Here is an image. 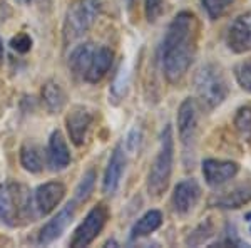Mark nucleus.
<instances>
[{
  "instance_id": "obj_26",
  "label": "nucleus",
  "mask_w": 251,
  "mask_h": 248,
  "mask_svg": "<svg viewBox=\"0 0 251 248\" xmlns=\"http://www.w3.org/2000/svg\"><path fill=\"white\" fill-rule=\"evenodd\" d=\"M236 72V79L240 83V86L245 89V91L251 92V60H245L240 66L234 69Z\"/></svg>"
},
{
  "instance_id": "obj_29",
  "label": "nucleus",
  "mask_w": 251,
  "mask_h": 248,
  "mask_svg": "<svg viewBox=\"0 0 251 248\" xmlns=\"http://www.w3.org/2000/svg\"><path fill=\"white\" fill-rule=\"evenodd\" d=\"M146 2V15L148 19L156 20L157 15L161 14V9H163V0H144Z\"/></svg>"
},
{
  "instance_id": "obj_9",
  "label": "nucleus",
  "mask_w": 251,
  "mask_h": 248,
  "mask_svg": "<svg viewBox=\"0 0 251 248\" xmlns=\"http://www.w3.org/2000/svg\"><path fill=\"white\" fill-rule=\"evenodd\" d=\"M77 205H79L77 201L72 200L71 203H67V205L64 206V208L60 210L59 213L50 220V221L46 223L44 228L40 230L39 243H42V245H49V243H52L54 240H57L60 235L67 230V226L71 225L72 220H74L75 211H77Z\"/></svg>"
},
{
  "instance_id": "obj_27",
  "label": "nucleus",
  "mask_w": 251,
  "mask_h": 248,
  "mask_svg": "<svg viewBox=\"0 0 251 248\" xmlns=\"http://www.w3.org/2000/svg\"><path fill=\"white\" fill-rule=\"evenodd\" d=\"M127 84H129V72H127V69L123 67L116 77L114 86H112V94H114V97L121 99V97L126 94V91H127Z\"/></svg>"
},
{
  "instance_id": "obj_17",
  "label": "nucleus",
  "mask_w": 251,
  "mask_h": 248,
  "mask_svg": "<svg viewBox=\"0 0 251 248\" xmlns=\"http://www.w3.org/2000/svg\"><path fill=\"white\" fill-rule=\"evenodd\" d=\"M251 201V183H243L234 188L225 191L214 198V205L220 208H240Z\"/></svg>"
},
{
  "instance_id": "obj_18",
  "label": "nucleus",
  "mask_w": 251,
  "mask_h": 248,
  "mask_svg": "<svg viewBox=\"0 0 251 248\" xmlns=\"http://www.w3.org/2000/svg\"><path fill=\"white\" fill-rule=\"evenodd\" d=\"M94 49H96L94 44L87 42V44H80V46H77L71 52V55H69V69H71L72 74L84 79V74H86L91 57L94 54Z\"/></svg>"
},
{
  "instance_id": "obj_13",
  "label": "nucleus",
  "mask_w": 251,
  "mask_h": 248,
  "mask_svg": "<svg viewBox=\"0 0 251 248\" xmlns=\"http://www.w3.org/2000/svg\"><path fill=\"white\" fill-rule=\"evenodd\" d=\"M201 196V188L194 180L177 183L173 193V208L177 215H188Z\"/></svg>"
},
{
  "instance_id": "obj_20",
  "label": "nucleus",
  "mask_w": 251,
  "mask_h": 248,
  "mask_svg": "<svg viewBox=\"0 0 251 248\" xmlns=\"http://www.w3.org/2000/svg\"><path fill=\"white\" fill-rule=\"evenodd\" d=\"M161 223H163V215H161L159 211L157 210L148 211L144 217H141L134 223V226H132V230H131V240L148 237V235H151L152 231H156L159 228Z\"/></svg>"
},
{
  "instance_id": "obj_2",
  "label": "nucleus",
  "mask_w": 251,
  "mask_h": 248,
  "mask_svg": "<svg viewBox=\"0 0 251 248\" xmlns=\"http://www.w3.org/2000/svg\"><path fill=\"white\" fill-rule=\"evenodd\" d=\"M39 217L30 191L20 183L0 185V221L17 226Z\"/></svg>"
},
{
  "instance_id": "obj_14",
  "label": "nucleus",
  "mask_w": 251,
  "mask_h": 248,
  "mask_svg": "<svg viewBox=\"0 0 251 248\" xmlns=\"http://www.w3.org/2000/svg\"><path fill=\"white\" fill-rule=\"evenodd\" d=\"M112 59H114V52L111 49L106 46H96L94 54H92L91 62H89V67L86 74H84V81H87L91 84H97L99 81H102L104 76L111 69Z\"/></svg>"
},
{
  "instance_id": "obj_10",
  "label": "nucleus",
  "mask_w": 251,
  "mask_h": 248,
  "mask_svg": "<svg viewBox=\"0 0 251 248\" xmlns=\"http://www.w3.org/2000/svg\"><path fill=\"white\" fill-rule=\"evenodd\" d=\"M66 196V186L59 181H50L46 185H40L34 194V203L39 215L52 213L60 201Z\"/></svg>"
},
{
  "instance_id": "obj_28",
  "label": "nucleus",
  "mask_w": 251,
  "mask_h": 248,
  "mask_svg": "<svg viewBox=\"0 0 251 248\" xmlns=\"http://www.w3.org/2000/svg\"><path fill=\"white\" fill-rule=\"evenodd\" d=\"M10 46L14 51H17L19 54H25V52H29L32 47V39L27 34H19L12 39Z\"/></svg>"
},
{
  "instance_id": "obj_12",
  "label": "nucleus",
  "mask_w": 251,
  "mask_h": 248,
  "mask_svg": "<svg viewBox=\"0 0 251 248\" xmlns=\"http://www.w3.org/2000/svg\"><path fill=\"white\" fill-rule=\"evenodd\" d=\"M240 171V166L233 161L223 160H204L203 161V176L209 186H221L233 180Z\"/></svg>"
},
{
  "instance_id": "obj_6",
  "label": "nucleus",
  "mask_w": 251,
  "mask_h": 248,
  "mask_svg": "<svg viewBox=\"0 0 251 248\" xmlns=\"http://www.w3.org/2000/svg\"><path fill=\"white\" fill-rule=\"evenodd\" d=\"M177 129H179V139L184 148V154L193 156L198 143V134H200V108L191 97H188L179 106Z\"/></svg>"
},
{
  "instance_id": "obj_16",
  "label": "nucleus",
  "mask_w": 251,
  "mask_h": 248,
  "mask_svg": "<svg viewBox=\"0 0 251 248\" xmlns=\"http://www.w3.org/2000/svg\"><path fill=\"white\" fill-rule=\"evenodd\" d=\"M47 160H49V166H50L52 169H55V171L67 168L69 163H71V153H69L66 139H64L60 131H54L50 139H49Z\"/></svg>"
},
{
  "instance_id": "obj_21",
  "label": "nucleus",
  "mask_w": 251,
  "mask_h": 248,
  "mask_svg": "<svg viewBox=\"0 0 251 248\" xmlns=\"http://www.w3.org/2000/svg\"><path fill=\"white\" fill-rule=\"evenodd\" d=\"M20 163H22L24 169L30 173L42 171V156H40V149L35 144H24L20 149Z\"/></svg>"
},
{
  "instance_id": "obj_5",
  "label": "nucleus",
  "mask_w": 251,
  "mask_h": 248,
  "mask_svg": "<svg viewBox=\"0 0 251 248\" xmlns=\"http://www.w3.org/2000/svg\"><path fill=\"white\" fill-rule=\"evenodd\" d=\"M194 86H196V92L201 103L208 109L218 108L228 97V83H226L221 69L214 64H206L198 71Z\"/></svg>"
},
{
  "instance_id": "obj_15",
  "label": "nucleus",
  "mask_w": 251,
  "mask_h": 248,
  "mask_svg": "<svg viewBox=\"0 0 251 248\" xmlns=\"http://www.w3.org/2000/svg\"><path fill=\"white\" fill-rule=\"evenodd\" d=\"M124 169H126V154L121 146H116V149L112 151L111 158H109L106 173H104V181H102L104 193L112 194L117 190L121 178L124 174Z\"/></svg>"
},
{
  "instance_id": "obj_8",
  "label": "nucleus",
  "mask_w": 251,
  "mask_h": 248,
  "mask_svg": "<svg viewBox=\"0 0 251 248\" xmlns=\"http://www.w3.org/2000/svg\"><path fill=\"white\" fill-rule=\"evenodd\" d=\"M94 111L87 106H74L66 117L69 138L75 146H82L87 139V134L94 124Z\"/></svg>"
},
{
  "instance_id": "obj_25",
  "label": "nucleus",
  "mask_w": 251,
  "mask_h": 248,
  "mask_svg": "<svg viewBox=\"0 0 251 248\" xmlns=\"http://www.w3.org/2000/svg\"><path fill=\"white\" fill-rule=\"evenodd\" d=\"M201 3H203L209 19H220L221 15L229 9L233 0H201Z\"/></svg>"
},
{
  "instance_id": "obj_3",
  "label": "nucleus",
  "mask_w": 251,
  "mask_h": 248,
  "mask_svg": "<svg viewBox=\"0 0 251 248\" xmlns=\"http://www.w3.org/2000/svg\"><path fill=\"white\" fill-rule=\"evenodd\" d=\"M173 161H174V139L171 126H166L161 133V144L154 161L149 169L148 176V191L152 196H161L168 190L169 180L173 173Z\"/></svg>"
},
{
  "instance_id": "obj_23",
  "label": "nucleus",
  "mask_w": 251,
  "mask_h": 248,
  "mask_svg": "<svg viewBox=\"0 0 251 248\" xmlns=\"http://www.w3.org/2000/svg\"><path fill=\"white\" fill-rule=\"evenodd\" d=\"M234 126L241 133L243 138H251V106H243L238 109V114L234 117Z\"/></svg>"
},
{
  "instance_id": "obj_30",
  "label": "nucleus",
  "mask_w": 251,
  "mask_h": 248,
  "mask_svg": "<svg viewBox=\"0 0 251 248\" xmlns=\"http://www.w3.org/2000/svg\"><path fill=\"white\" fill-rule=\"evenodd\" d=\"M2 62H3V44L0 40V66H2Z\"/></svg>"
},
{
  "instance_id": "obj_4",
  "label": "nucleus",
  "mask_w": 251,
  "mask_h": 248,
  "mask_svg": "<svg viewBox=\"0 0 251 248\" xmlns=\"http://www.w3.org/2000/svg\"><path fill=\"white\" fill-rule=\"evenodd\" d=\"M102 10V0H74L71 3L64 22V40L66 44L82 37L94 26Z\"/></svg>"
},
{
  "instance_id": "obj_7",
  "label": "nucleus",
  "mask_w": 251,
  "mask_h": 248,
  "mask_svg": "<svg viewBox=\"0 0 251 248\" xmlns=\"http://www.w3.org/2000/svg\"><path fill=\"white\" fill-rule=\"evenodd\" d=\"M109 211L104 205H97L87 213V217L84 218V221L75 228L74 237L71 240V247L80 248L87 247L97 238V235L102 231L104 225L107 221Z\"/></svg>"
},
{
  "instance_id": "obj_1",
  "label": "nucleus",
  "mask_w": 251,
  "mask_h": 248,
  "mask_svg": "<svg viewBox=\"0 0 251 248\" xmlns=\"http://www.w3.org/2000/svg\"><path fill=\"white\" fill-rule=\"evenodd\" d=\"M198 26L191 12H181L173 19L159 49L163 72L169 83L176 84L186 76L196 52Z\"/></svg>"
},
{
  "instance_id": "obj_19",
  "label": "nucleus",
  "mask_w": 251,
  "mask_h": 248,
  "mask_svg": "<svg viewBox=\"0 0 251 248\" xmlns=\"http://www.w3.org/2000/svg\"><path fill=\"white\" fill-rule=\"evenodd\" d=\"M42 99L50 112H60L67 104L66 91L55 81H47L42 86Z\"/></svg>"
},
{
  "instance_id": "obj_22",
  "label": "nucleus",
  "mask_w": 251,
  "mask_h": 248,
  "mask_svg": "<svg viewBox=\"0 0 251 248\" xmlns=\"http://www.w3.org/2000/svg\"><path fill=\"white\" fill-rule=\"evenodd\" d=\"M94 185H96V173L92 171V169H89V171L84 174L82 180H80L77 190H75V198L74 200L79 203H84L87 200L89 196H91L92 190H94Z\"/></svg>"
},
{
  "instance_id": "obj_24",
  "label": "nucleus",
  "mask_w": 251,
  "mask_h": 248,
  "mask_svg": "<svg viewBox=\"0 0 251 248\" xmlns=\"http://www.w3.org/2000/svg\"><path fill=\"white\" fill-rule=\"evenodd\" d=\"M213 235H214V226H213V223L208 220V221L201 223V225L198 226L191 235H189L188 240H186V243H188V245H201V243L208 242Z\"/></svg>"
},
{
  "instance_id": "obj_11",
  "label": "nucleus",
  "mask_w": 251,
  "mask_h": 248,
  "mask_svg": "<svg viewBox=\"0 0 251 248\" xmlns=\"http://www.w3.org/2000/svg\"><path fill=\"white\" fill-rule=\"evenodd\" d=\"M226 42H228V47L236 54L251 51V12L240 15L231 24Z\"/></svg>"
}]
</instances>
